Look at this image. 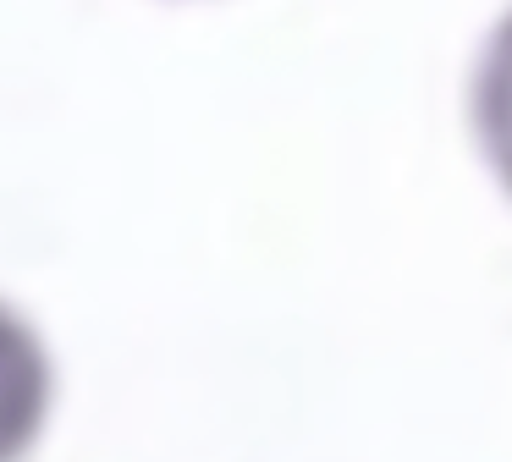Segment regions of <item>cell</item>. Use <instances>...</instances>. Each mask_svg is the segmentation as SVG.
Returning <instances> with one entry per match:
<instances>
[{
    "label": "cell",
    "mask_w": 512,
    "mask_h": 462,
    "mask_svg": "<svg viewBox=\"0 0 512 462\" xmlns=\"http://www.w3.org/2000/svg\"><path fill=\"white\" fill-rule=\"evenodd\" d=\"M56 407L50 347L12 303H0V462H28Z\"/></svg>",
    "instance_id": "obj_1"
},
{
    "label": "cell",
    "mask_w": 512,
    "mask_h": 462,
    "mask_svg": "<svg viewBox=\"0 0 512 462\" xmlns=\"http://www.w3.org/2000/svg\"><path fill=\"white\" fill-rule=\"evenodd\" d=\"M468 127H474L479 160L496 176V187L512 198V6L490 22L485 44L474 55L468 77Z\"/></svg>",
    "instance_id": "obj_2"
}]
</instances>
